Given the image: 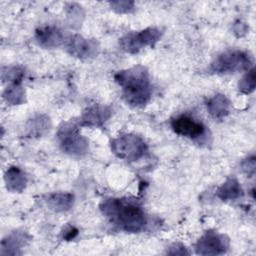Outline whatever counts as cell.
<instances>
[{
    "instance_id": "6da1fadb",
    "label": "cell",
    "mask_w": 256,
    "mask_h": 256,
    "mask_svg": "<svg viewBox=\"0 0 256 256\" xmlns=\"http://www.w3.org/2000/svg\"><path fill=\"white\" fill-rule=\"evenodd\" d=\"M99 208L111 224L124 232L139 233L148 224L147 216L136 200L109 197L101 201Z\"/></svg>"
},
{
    "instance_id": "7a4b0ae2",
    "label": "cell",
    "mask_w": 256,
    "mask_h": 256,
    "mask_svg": "<svg viewBox=\"0 0 256 256\" xmlns=\"http://www.w3.org/2000/svg\"><path fill=\"white\" fill-rule=\"evenodd\" d=\"M114 80L121 87L122 97L130 107L141 108L150 101L152 85L145 66L136 65L120 70L114 75Z\"/></svg>"
},
{
    "instance_id": "3957f363",
    "label": "cell",
    "mask_w": 256,
    "mask_h": 256,
    "mask_svg": "<svg viewBox=\"0 0 256 256\" xmlns=\"http://www.w3.org/2000/svg\"><path fill=\"white\" fill-rule=\"evenodd\" d=\"M80 124L75 121L63 122L56 134L60 149L74 158H81L89 151L88 140L80 133Z\"/></svg>"
},
{
    "instance_id": "277c9868",
    "label": "cell",
    "mask_w": 256,
    "mask_h": 256,
    "mask_svg": "<svg viewBox=\"0 0 256 256\" xmlns=\"http://www.w3.org/2000/svg\"><path fill=\"white\" fill-rule=\"evenodd\" d=\"M253 65V57L249 52L229 50L219 54L210 63L209 71L215 74H233L249 70Z\"/></svg>"
},
{
    "instance_id": "5b68a950",
    "label": "cell",
    "mask_w": 256,
    "mask_h": 256,
    "mask_svg": "<svg viewBox=\"0 0 256 256\" xmlns=\"http://www.w3.org/2000/svg\"><path fill=\"white\" fill-rule=\"evenodd\" d=\"M113 154L125 161L135 162L140 160L147 153L146 142L138 135L127 133L114 138L110 143Z\"/></svg>"
},
{
    "instance_id": "8992f818",
    "label": "cell",
    "mask_w": 256,
    "mask_h": 256,
    "mask_svg": "<svg viewBox=\"0 0 256 256\" xmlns=\"http://www.w3.org/2000/svg\"><path fill=\"white\" fill-rule=\"evenodd\" d=\"M161 35V31L155 27L132 31L119 39V47L126 53L136 54L146 47H154L160 40Z\"/></svg>"
},
{
    "instance_id": "52a82bcc",
    "label": "cell",
    "mask_w": 256,
    "mask_h": 256,
    "mask_svg": "<svg viewBox=\"0 0 256 256\" xmlns=\"http://www.w3.org/2000/svg\"><path fill=\"white\" fill-rule=\"evenodd\" d=\"M230 248V239L227 235L217 231H206L195 243V252L198 255H222Z\"/></svg>"
},
{
    "instance_id": "ba28073f",
    "label": "cell",
    "mask_w": 256,
    "mask_h": 256,
    "mask_svg": "<svg viewBox=\"0 0 256 256\" xmlns=\"http://www.w3.org/2000/svg\"><path fill=\"white\" fill-rule=\"evenodd\" d=\"M65 47L70 55L78 59H90L98 55L100 47L95 39L85 38L79 34L68 35Z\"/></svg>"
},
{
    "instance_id": "9c48e42d",
    "label": "cell",
    "mask_w": 256,
    "mask_h": 256,
    "mask_svg": "<svg viewBox=\"0 0 256 256\" xmlns=\"http://www.w3.org/2000/svg\"><path fill=\"white\" fill-rule=\"evenodd\" d=\"M171 128L176 134L194 140L203 137L206 133L205 125L188 115H180L172 119Z\"/></svg>"
},
{
    "instance_id": "30bf717a",
    "label": "cell",
    "mask_w": 256,
    "mask_h": 256,
    "mask_svg": "<svg viewBox=\"0 0 256 256\" xmlns=\"http://www.w3.org/2000/svg\"><path fill=\"white\" fill-rule=\"evenodd\" d=\"M68 35L57 26L44 25L35 31V39L43 48H56L65 44Z\"/></svg>"
},
{
    "instance_id": "8fae6325",
    "label": "cell",
    "mask_w": 256,
    "mask_h": 256,
    "mask_svg": "<svg viewBox=\"0 0 256 256\" xmlns=\"http://www.w3.org/2000/svg\"><path fill=\"white\" fill-rule=\"evenodd\" d=\"M111 117V109L107 106L93 105L88 107L82 114L80 126L99 127L102 126Z\"/></svg>"
},
{
    "instance_id": "7c38bea8",
    "label": "cell",
    "mask_w": 256,
    "mask_h": 256,
    "mask_svg": "<svg viewBox=\"0 0 256 256\" xmlns=\"http://www.w3.org/2000/svg\"><path fill=\"white\" fill-rule=\"evenodd\" d=\"M29 241L28 235L23 231H14L7 235L1 242L0 254L5 255H20L22 247Z\"/></svg>"
},
{
    "instance_id": "4fadbf2b",
    "label": "cell",
    "mask_w": 256,
    "mask_h": 256,
    "mask_svg": "<svg viewBox=\"0 0 256 256\" xmlns=\"http://www.w3.org/2000/svg\"><path fill=\"white\" fill-rule=\"evenodd\" d=\"M6 189L12 193H21L27 186V176L25 172L16 166L9 167L4 174Z\"/></svg>"
},
{
    "instance_id": "5bb4252c",
    "label": "cell",
    "mask_w": 256,
    "mask_h": 256,
    "mask_svg": "<svg viewBox=\"0 0 256 256\" xmlns=\"http://www.w3.org/2000/svg\"><path fill=\"white\" fill-rule=\"evenodd\" d=\"M75 202V197L69 192L50 193L45 197L47 206L56 212H66L70 210Z\"/></svg>"
},
{
    "instance_id": "9a60e30c",
    "label": "cell",
    "mask_w": 256,
    "mask_h": 256,
    "mask_svg": "<svg viewBox=\"0 0 256 256\" xmlns=\"http://www.w3.org/2000/svg\"><path fill=\"white\" fill-rule=\"evenodd\" d=\"M207 110L209 114L215 119H223L230 113V100L223 94H216L209 98L207 103Z\"/></svg>"
},
{
    "instance_id": "2e32d148",
    "label": "cell",
    "mask_w": 256,
    "mask_h": 256,
    "mask_svg": "<svg viewBox=\"0 0 256 256\" xmlns=\"http://www.w3.org/2000/svg\"><path fill=\"white\" fill-rule=\"evenodd\" d=\"M243 195V189L236 178H228L216 190V196L222 201H234Z\"/></svg>"
},
{
    "instance_id": "e0dca14e",
    "label": "cell",
    "mask_w": 256,
    "mask_h": 256,
    "mask_svg": "<svg viewBox=\"0 0 256 256\" xmlns=\"http://www.w3.org/2000/svg\"><path fill=\"white\" fill-rule=\"evenodd\" d=\"M3 99L9 105L24 104L26 101V94L22 86V82L8 84L3 92Z\"/></svg>"
},
{
    "instance_id": "ac0fdd59",
    "label": "cell",
    "mask_w": 256,
    "mask_h": 256,
    "mask_svg": "<svg viewBox=\"0 0 256 256\" xmlns=\"http://www.w3.org/2000/svg\"><path fill=\"white\" fill-rule=\"evenodd\" d=\"M256 87V73L255 68H250L246 74L238 82V90L240 93L248 95L251 94Z\"/></svg>"
},
{
    "instance_id": "d6986e66",
    "label": "cell",
    "mask_w": 256,
    "mask_h": 256,
    "mask_svg": "<svg viewBox=\"0 0 256 256\" xmlns=\"http://www.w3.org/2000/svg\"><path fill=\"white\" fill-rule=\"evenodd\" d=\"M50 127V121L47 116L40 115L35 118L29 120L27 128L31 134H35L37 136L42 135L45 131H47Z\"/></svg>"
},
{
    "instance_id": "ffe728a7",
    "label": "cell",
    "mask_w": 256,
    "mask_h": 256,
    "mask_svg": "<svg viewBox=\"0 0 256 256\" xmlns=\"http://www.w3.org/2000/svg\"><path fill=\"white\" fill-rule=\"evenodd\" d=\"M25 75V71L22 67L19 66H11V67H3L2 68V80L3 82L17 83L22 82Z\"/></svg>"
},
{
    "instance_id": "44dd1931",
    "label": "cell",
    "mask_w": 256,
    "mask_h": 256,
    "mask_svg": "<svg viewBox=\"0 0 256 256\" xmlns=\"http://www.w3.org/2000/svg\"><path fill=\"white\" fill-rule=\"evenodd\" d=\"M111 9L118 14H126L130 13L135 8V2L129 0H117L109 2Z\"/></svg>"
},
{
    "instance_id": "7402d4cb",
    "label": "cell",
    "mask_w": 256,
    "mask_h": 256,
    "mask_svg": "<svg viewBox=\"0 0 256 256\" xmlns=\"http://www.w3.org/2000/svg\"><path fill=\"white\" fill-rule=\"evenodd\" d=\"M255 156L252 155L251 157H248L245 159L242 163V169L248 176H253L255 174Z\"/></svg>"
},
{
    "instance_id": "603a6c76",
    "label": "cell",
    "mask_w": 256,
    "mask_h": 256,
    "mask_svg": "<svg viewBox=\"0 0 256 256\" xmlns=\"http://www.w3.org/2000/svg\"><path fill=\"white\" fill-rule=\"evenodd\" d=\"M167 254L170 255H186L189 254V251L187 248L181 244V243H174L172 246H170L169 250L167 251Z\"/></svg>"
},
{
    "instance_id": "cb8c5ba5",
    "label": "cell",
    "mask_w": 256,
    "mask_h": 256,
    "mask_svg": "<svg viewBox=\"0 0 256 256\" xmlns=\"http://www.w3.org/2000/svg\"><path fill=\"white\" fill-rule=\"evenodd\" d=\"M78 234V230L74 226H68L64 229L63 232V239L66 241H70L74 239Z\"/></svg>"
},
{
    "instance_id": "d4e9b609",
    "label": "cell",
    "mask_w": 256,
    "mask_h": 256,
    "mask_svg": "<svg viewBox=\"0 0 256 256\" xmlns=\"http://www.w3.org/2000/svg\"><path fill=\"white\" fill-rule=\"evenodd\" d=\"M248 30V26L245 23H242L241 21H238L234 24L233 26V31L235 34H237L238 36H243L247 33Z\"/></svg>"
}]
</instances>
